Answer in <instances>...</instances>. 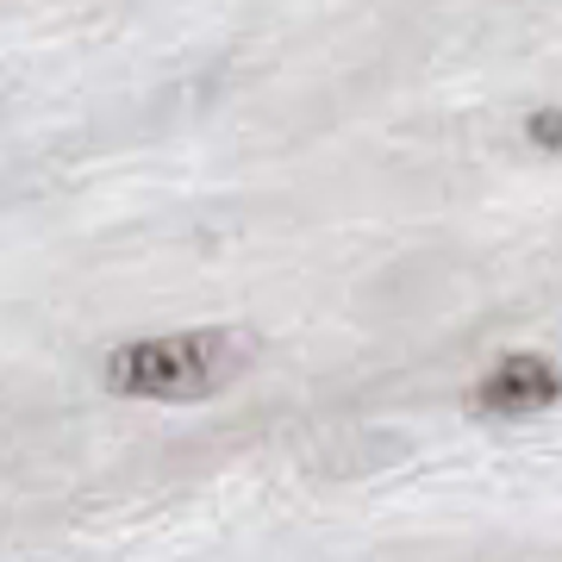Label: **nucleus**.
<instances>
[{
    "mask_svg": "<svg viewBox=\"0 0 562 562\" xmlns=\"http://www.w3.org/2000/svg\"><path fill=\"white\" fill-rule=\"evenodd\" d=\"M525 138L538 144V150H562V106H543L525 120Z\"/></svg>",
    "mask_w": 562,
    "mask_h": 562,
    "instance_id": "obj_3",
    "label": "nucleus"
},
{
    "mask_svg": "<svg viewBox=\"0 0 562 562\" xmlns=\"http://www.w3.org/2000/svg\"><path fill=\"white\" fill-rule=\"evenodd\" d=\"M557 401H562V375H557V362H543V357H506L475 387V413H494V419L543 413V406H557Z\"/></svg>",
    "mask_w": 562,
    "mask_h": 562,
    "instance_id": "obj_2",
    "label": "nucleus"
},
{
    "mask_svg": "<svg viewBox=\"0 0 562 562\" xmlns=\"http://www.w3.org/2000/svg\"><path fill=\"white\" fill-rule=\"evenodd\" d=\"M250 357V338L238 331H176V338H138L113 350L106 382L132 401H206L225 387Z\"/></svg>",
    "mask_w": 562,
    "mask_h": 562,
    "instance_id": "obj_1",
    "label": "nucleus"
}]
</instances>
